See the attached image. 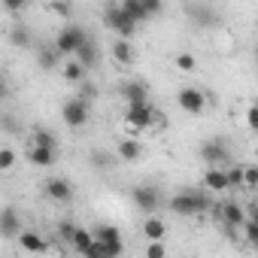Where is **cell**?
<instances>
[{
	"label": "cell",
	"instance_id": "33",
	"mask_svg": "<svg viewBox=\"0 0 258 258\" xmlns=\"http://www.w3.org/2000/svg\"><path fill=\"white\" fill-rule=\"evenodd\" d=\"M243 234H246V240L258 249V222H255V219L246 216V222H243Z\"/></svg>",
	"mask_w": 258,
	"mask_h": 258
},
{
	"label": "cell",
	"instance_id": "2",
	"mask_svg": "<svg viewBox=\"0 0 258 258\" xmlns=\"http://www.w3.org/2000/svg\"><path fill=\"white\" fill-rule=\"evenodd\" d=\"M100 19H103V25H106L115 37H127V40H131V37H134V31H137V22L121 10V4H109V7L103 10V16H100Z\"/></svg>",
	"mask_w": 258,
	"mask_h": 258
},
{
	"label": "cell",
	"instance_id": "41",
	"mask_svg": "<svg viewBox=\"0 0 258 258\" xmlns=\"http://www.w3.org/2000/svg\"><path fill=\"white\" fill-rule=\"evenodd\" d=\"M246 216L258 222V201H249V204H246Z\"/></svg>",
	"mask_w": 258,
	"mask_h": 258
},
{
	"label": "cell",
	"instance_id": "6",
	"mask_svg": "<svg viewBox=\"0 0 258 258\" xmlns=\"http://www.w3.org/2000/svg\"><path fill=\"white\" fill-rule=\"evenodd\" d=\"M61 118H64L67 127H73V131L85 127V121H88V97H67L61 103Z\"/></svg>",
	"mask_w": 258,
	"mask_h": 258
},
{
	"label": "cell",
	"instance_id": "26",
	"mask_svg": "<svg viewBox=\"0 0 258 258\" xmlns=\"http://www.w3.org/2000/svg\"><path fill=\"white\" fill-rule=\"evenodd\" d=\"M118 4H121V10H124L127 16H131L137 25L149 19V16H146V7H143V0H118Z\"/></svg>",
	"mask_w": 258,
	"mask_h": 258
},
{
	"label": "cell",
	"instance_id": "11",
	"mask_svg": "<svg viewBox=\"0 0 258 258\" xmlns=\"http://www.w3.org/2000/svg\"><path fill=\"white\" fill-rule=\"evenodd\" d=\"M43 191H46L49 201H55V204H70V201H73V185H70L67 179H61V176H49V179L43 182Z\"/></svg>",
	"mask_w": 258,
	"mask_h": 258
},
{
	"label": "cell",
	"instance_id": "5",
	"mask_svg": "<svg viewBox=\"0 0 258 258\" xmlns=\"http://www.w3.org/2000/svg\"><path fill=\"white\" fill-rule=\"evenodd\" d=\"M124 121L131 124V127H137V131H149L155 121H161V112L152 103H127Z\"/></svg>",
	"mask_w": 258,
	"mask_h": 258
},
{
	"label": "cell",
	"instance_id": "29",
	"mask_svg": "<svg viewBox=\"0 0 258 258\" xmlns=\"http://www.w3.org/2000/svg\"><path fill=\"white\" fill-rule=\"evenodd\" d=\"M173 64H176L182 73H195V67H198V58H195L191 52H179V55L173 58Z\"/></svg>",
	"mask_w": 258,
	"mask_h": 258
},
{
	"label": "cell",
	"instance_id": "1",
	"mask_svg": "<svg viewBox=\"0 0 258 258\" xmlns=\"http://www.w3.org/2000/svg\"><path fill=\"white\" fill-rule=\"evenodd\" d=\"M213 201L207 198V191H201V188H182V191H176L173 198H170V213L173 216H182V219H188V216H198V213H213Z\"/></svg>",
	"mask_w": 258,
	"mask_h": 258
},
{
	"label": "cell",
	"instance_id": "12",
	"mask_svg": "<svg viewBox=\"0 0 258 258\" xmlns=\"http://www.w3.org/2000/svg\"><path fill=\"white\" fill-rule=\"evenodd\" d=\"M118 91H121V97H124L127 103H149V85L140 82V79H134V82H121Z\"/></svg>",
	"mask_w": 258,
	"mask_h": 258
},
{
	"label": "cell",
	"instance_id": "7",
	"mask_svg": "<svg viewBox=\"0 0 258 258\" xmlns=\"http://www.w3.org/2000/svg\"><path fill=\"white\" fill-rule=\"evenodd\" d=\"M176 103L188 115H204V109H207V97H204V91L198 85H182L176 91Z\"/></svg>",
	"mask_w": 258,
	"mask_h": 258
},
{
	"label": "cell",
	"instance_id": "4",
	"mask_svg": "<svg viewBox=\"0 0 258 258\" xmlns=\"http://www.w3.org/2000/svg\"><path fill=\"white\" fill-rule=\"evenodd\" d=\"M201 161L207 167H228L231 164V146L225 137H210L201 143Z\"/></svg>",
	"mask_w": 258,
	"mask_h": 258
},
{
	"label": "cell",
	"instance_id": "34",
	"mask_svg": "<svg viewBox=\"0 0 258 258\" xmlns=\"http://www.w3.org/2000/svg\"><path fill=\"white\" fill-rule=\"evenodd\" d=\"M13 164H16V149L4 146V149H0V170H10Z\"/></svg>",
	"mask_w": 258,
	"mask_h": 258
},
{
	"label": "cell",
	"instance_id": "27",
	"mask_svg": "<svg viewBox=\"0 0 258 258\" xmlns=\"http://www.w3.org/2000/svg\"><path fill=\"white\" fill-rule=\"evenodd\" d=\"M91 231H94V240H100V243H115V240H121V231H118L115 225H94Z\"/></svg>",
	"mask_w": 258,
	"mask_h": 258
},
{
	"label": "cell",
	"instance_id": "20",
	"mask_svg": "<svg viewBox=\"0 0 258 258\" xmlns=\"http://www.w3.org/2000/svg\"><path fill=\"white\" fill-rule=\"evenodd\" d=\"M61 52H58V46H40V52H37V64H40V70H55L58 64H61Z\"/></svg>",
	"mask_w": 258,
	"mask_h": 258
},
{
	"label": "cell",
	"instance_id": "16",
	"mask_svg": "<svg viewBox=\"0 0 258 258\" xmlns=\"http://www.w3.org/2000/svg\"><path fill=\"white\" fill-rule=\"evenodd\" d=\"M204 185H207L210 191H228V188H231V182H228V170H225V167H207V173H204Z\"/></svg>",
	"mask_w": 258,
	"mask_h": 258
},
{
	"label": "cell",
	"instance_id": "17",
	"mask_svg": "<svg viewBox=\"0 0 258 258\" xmlns=\"http://www.w3.org/2000/svg\"><path fill=\"white\" fill-rule=\"evenodd\" d=\"M73 58H79L88 70H91V67H97V61H100V46H97V40H94V37H88V40L79 46V52H76Z\"/></svg>",
	"mask_w": 258,
	"mask_h": 258
},
{
	"label": "cell",
	"instance_id": "21",
	"mask_svg": "<svg viewBox=\"0 0 258 258\" xmlns=\"http://www.w3.org/2000/svg\"><path fill=\"white\" fill-rule=\"evenodd\" d=\"M19 246H22L25 252H49V243H46L40 234H34V231H22V234H19Z\"/></svg>",
	"mask_w": 258,
	"mask_h": 258
},
{
	"label": "cell",
	"instance_id": "36",
	"mask_svg": "<svg viewBox=\"0 0 258 258\" xmlns=\"http://www.w3.org/2000/svg\"><path fill=\"white\" fill-rule=\"evenodd\" d=\"M143 7H146V16L155 19V16H161V10H164V0H143Z\"/></svg>",
	"mask_w": 258,
	"mask_h": 258
},
{
	"label": "cell",
	"instance_id": "15",
	"mask_svg": "<svg viewBox=\"0 0 258 258\" xmlns=\"http://www.w3.org/2000/svg\"><path fill=\"white\" fill-rule=\"evenodd\" d=\"M85 73H88V67H85L79 58H70V61L61 64V76H64V82H70V85H82V82H85Z\"/></svg>",
	"mask_w": 258,
	"mask_h": 258
},
{
	"label": "cell",
	"instance_id": "38",
	"mask_svg": "<svg viewBox=\"0 0 258 258\" xmlns=\"http://www.w3.org/2000/svg\"><path fill=\"white\" fill-rule=\"evenodd\" d=\"M73 231H76V225H73V222H61V225H58V237H61V240H67V243L73 240Z\"/></svg>",
	"mask_w": 258,
	"mask_h": 258
},
{
	"label": "cell",
	"instance_id": "28",
	"mask_svg": "<svg viewBox=\"0 0 258 258\" xmlns=\"http://www.w3.org/2000/svg\"><path fill=\"white\" fill-rule=\"evenodd\" d=\"M31 140L34 146H49V149H58V137L52 131H46V127H34L31 131Z\"/></svg>",
	"mask_w": 258,
	"mask_h": 258
},
{
	"label": "cell",
	"instance_id": "8",
	"mask_svg": "<svg viewBox=\"0 0 258 258\" xmlns=\"http://www.w3.org/2000/svg\"><path fill=\"white\" fill-rule=\"evenodd\" d=\"M131 201L137 204V210H143L146 216L149 213H155L158 207H161V188L158 185H149V182H143V185H134L131 188Z\"/></svg>",
	"mask_w": 258,
	"mask_h": 258
},
{
	"label": "cell",
	"instance_id": "32",
	"mask_svg": "<svg viewBox=\"0 0 258 258\" xmlns=\"http://www.w3.org/2000/svg\"><path fill=\"white\" fill-rule=\"evenodd\" d=\"M228 182L231 188H243V164H228Z\"/></svg>",
	"mask_w": 258,
	"mask_h": 258
},
{
	"label": "cell",
	"instance_id": "24",
	"mask_svg": "<svg viewBox=\"0 0 258 258\" xmlns=\"http://www.w3.org/2000/svg\"><path fill=\"white\" fill-rule=\"evenodd\" d=\"M10 43L13 46H19V49H28V46H34V31L28 28V25H16L13 31H10Z\"/></svg>",
	"mask_w": 258,
	"mask_h": 258
},
{
	"label": "cell",
	"instance_id": "40",
	"mask_svg": "<svg viewBox=\"0 0 258 258\" xmlns=\"http://www.w3.org/2000/svg\"><path fill=\"white\" fill-rule=\"evenodd\" d=\"M4 131H7V134H16V131H19V124H16L13 115H4Z\"/></svg>",
	"mask_w": 258,
	"mask_h": 258
},
{
	"label": "cell",
	"instance_id": "37",
	"mask_svg": "<svg viewBox=\"0 0 258 258\" xmlns=\"http://www.w3.org/2000/svg\"><path fill=\"white\" fill-rule=\"evenodd\" d=\"M25 7H28V0H4V10H7V13H13V16H19Z\"/></svg>",
	"mask_w": 258,
	"mask_h": 258
},
{
	"label": "cell",
	"instance_id": "39",
	"mask_svg": "<svg viewBox=\"0 0 258 258\" xmlns=\"http://www.w3.org/2000/svg\"><path fill=\"white\" fill-rule=\"evenodd\" d=\"M246 124H249V127H252V131L258 134V103L246 109Z\"/></svg>",
	"mask_w": 258,
	"mask_h": 258
},
{
	"label": "cell",
	"instance_id": "30",
	"mask_svg": "<svg viewBox=\"0 0 258 258\" xmlns=\"http://www.w3.org/2000/svg\"><path fill=\"white\" fill-rule=\"evenodd\" d=\"M243 188H258V164H246L243 167Z\"/></svg>",
	"mask_w": 258,
	"mask_h": 258
},
{
	"label": "cell",
	"instance_id": "10",
	"mask_svg": "<svg viewBox=\"0 0 258 258\" xmlns=\"http://www.w3.org/2000/svg\"><path fill=\"white\" fill-rule=\"evenodd\" d=\"M185 16L195 28H213L219 25V13L210 4H185Z\"/></svg>",
	"mask_w": 258,
	"mask_h": 258
},
{
	"label": "cell",
	"instance_id": "3",
	"mask_svg": "<svg viewBox=\"0 0 258 258\" xmlns=\"http://www.w3.org/2000/svg\"><path fill=\"white\" fill-rule=\"evenodd\" d=\"M88 37H91V34H88L82 25L70 22V25H64V28L58 31V37H55V46H58V52H61L64 58H73V55L79 52V46H82Z\"/></svg>",
	"mask_w": 258,
	"mask_h": 258
},
{
	"label": "cell",
	"instance_id": "23",
	"mask_svg": "<svg viewBox=\"0 0 258 258\" xmlns=\"http://www.w3.org/2000/svg\"><path fill=\"white\" fill-rule=\"evenodd\" d=\"M143 234H146V240H164V234H167V225L158 219V216H146L143 219Z\"/></svg>",
	"mask_w": 258,
	"mask_h": 258
},
{
	"label": "cell",
	"instance_id": "9",
	"mask_svg": "<svg viewBox=\"0 0 258 258\" xmlns=\"http://www.w3.org/2000/svg\"><path fill=\"white\" fill-rule=\"evenodd\" d=\"M219 207H222V225H225V231H228V234L243 231V222H246V207H243V204H237V201H222Z\"/></svg>",
	"mask_w": 258,
	"mask_h": 258
},
{
	"label": "cell",
	"instance_id": "14",
	"mask_svg": "<svg viewBox=\"0 0 258 258\" xmlns=\"http://www.w3.org/2000/svg\"><path fill=\"white\" fill-rule=\"evenodd\" d=\"M25 158L34 164V167H52L58 161V149H49V146H31L25 152Z\"/></svg>",
	"mask_w": 258,
	"mask_h": 258
},
{
	"label": "cell",
	"instance_id": "22",
	"mask_svg": "<svg viewBox=\"0 0 258 258\" xmlns=\"http://www.w3.org/2000/svg\"><path fill=\"white\" fill-rule=\"evenodd\" d=\"M88 161H91V167H94V170H112L121 158H118V152L112 155V152H103V149L97 152V149H94V152L88 155Z\"/></svg>",
	"mask_w": 258,
	"mask_h": 258
},
{
	"label": "cell",
	"instance_id": "25",
	"mask_svg": "<svg viewBox=\"0 0 258 258\" xmlns=\"http://www.w3.org/2000/svg\"><path fill=\"white\" fill-rule=\"evenodd\" d=\"M112 58H115L118 64H131V61H134V49H131V40H127V37H118V40L112 43Z\"/></svg>",
	"mask_w": 258,
	"mask_h": 258
},
{
	"label": "cell",
	"instance_id": "35",
	"mask_svg": "<svg viewBox=\"0 0 258 258\" xmlns=\"http://www.w3.org/2000/svg\"><path fill=\"white\" fill-rule=\"evenodd\" d=\"M161 255H167V246H164L161 240H149V246H146V258H161Z\"/></svg>",
	"mask_w": 258,
	"mask_h": 258
},
{
	"label": "cell",
	"instance_id": "31",
	"mask_svg": "<svg viewBox=\"0 0 258 258\" xmlns=\"http://www.w3.org/2000/svg\"><path fill=\"white\" fill-rule=\"evenodd\" d=\"M49 13H55V16H61V19H70V13H73V7L67 4V0H49Z\"/></svg>",
	"mask_w": 258,
	"mask_h": 258
},
{
	"label": "cell",
	"instance_id": "19",
	"mask_svg": "<svg viewBox=\"0 0 258 258\" xmlns=\"http://www.w3.org/2000/svg\"><path fill=\"white\" fill-rule=\"evenodd\" d=\"M94 246V231H88V228H82V225H76V231H73V240H70V249L73 252H82V255H88V249Z\"/></svg>",
	"mask_w": 258,
	"mask_h": 258
},
{
	"label": "cell",
	"instance_id": "18",
	"mask_svg": "<svg viewBox=\"0 0 258 258\" xmlns=\"http://www.w3.org/2000/svg\"><path fill=\"white\" fill-rule=\"evenodd\" d=\"M118 158L124 161V164H134V161H140L143 158V143H137V140H131V137H124L121 143H118Z\"/></svg>",
	"mask_w": 258,
	"mask_h": 258
},
{
	"label": "cell",
	"instance_id": "13",
	"mask_svg": "<svg viewBox=\"0 0 258 258\" xmlns=\"http://www.w3.org/2000/svg\"><path fill=\"white\" fill-rule=\"evenodd\" d=\"M22 234V219H19V213L13 210V207H7L4 213H0V237L4 240H13V237H19Z\"/></svg>",
	"mask_w": 258,
	"mask_h": 258
}]
</instances>
